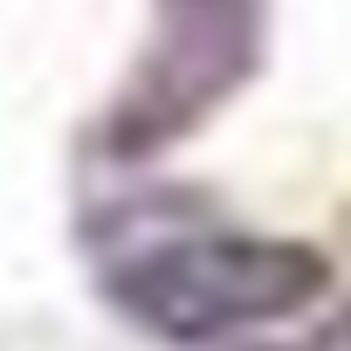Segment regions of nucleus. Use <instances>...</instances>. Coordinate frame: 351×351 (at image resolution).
Returning a JSON list of instances; mask_svg holds the SVG:
<instances>
[{"label": "nucleus", "mask_w": 351, "mask_h": 351, "mask_svg": "<svg viewBox=\"0 0 351 351\" xmlns=\"http://www.w3.org/2000/svg\"><path fill=\"white\" fill-rule=\"evenodd\" d=\"M330 289L324 248L296 234L248 228H180L110 255L104 296L152 337L172 344H221L255 324H282L317 310Z\"/></svg>", "instance_id": "obj_1"}, {"label": "nucleus", "mask_w": 351, "mask_h": 351, "mask_svg": "<svg viewBox=\"0 0 351 351\" xmlns=\"http://www.w3.org/2000/svg\"><path fill=\"white\" fill-rule=\"evenodd\" d=\"M262 56V0H152V42L104 110V158H158L200 131Z\"/></svg>", "instance_id": "obj_2"}, {"label": "nucleus", "mask_w": 351, "mask_h": 351, "mask_svg": "<svg viewBox=\"0 0 351 351\" xmlns=\"http://www.w3.org/2000/svg\"><path fill=\"white\" fill-rule=\"evenodd\" d=\"M282 351H351V310L324 317L317 330H303V344H282Z\"/></svg>", "instance_id": "obj_3"}]
</instances>
